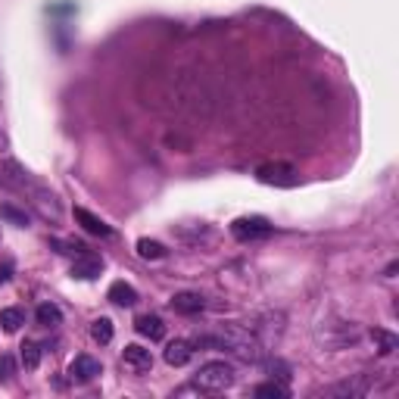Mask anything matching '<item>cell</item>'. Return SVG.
<instances>
[{"label": "cell", "mask_w": 399, "mask_h": 399, "mask_svg": "<svg viewBox=\"0 0 399 399\" xmlns=\"http://www.w3.org/2000/svg\"><path fill=\"white\" fill-rule=\"evenodd\" d=\"M231 384H234V368L228 362H206L193 375V387L200 393H225Z\"/></svg>", "instance_id": "6da1fadb"}, {"label": "cell", "mask_w": 399, "mask_h": 399, "mask_svg": "<svg viewBox=\"0 0 399 399\" xmlns=\"http://www.w3.org/2000/svg\"><path fill=\"white\" fill-rule=\"evenodd\" d=\"M231 234L237 237V241H262V237H268L271 234V225H268V218H262V216H243V218H237V222L231 225Z\"/></svg>", "instance_id": "7a4b0ae2"}, {"label": "cell", "mask_w": 399, "mask_h": 399, "mask_svg": "<svg viewBox=\"0 0 399 399\" xmlns=\"http://www.w3.org/2000/svg\"><path fill=\"white\" fill-rule=\"evenodd\" d=\"M256 178L262 184H275V188H293L296 184V168L287 163H266L256 168Z\"/></svg>", "instance_id": "3957f363"}, {"label": "cell", "mask_w": 399, "mask_h": 399, "mask_svg": "<svg viewBox=\"0 0 399 399\" xmlns=\"http://www.w3.org/2000/svg\"><path fill=\"white\" fill-rule=\"evenodd\" d=\"M100 371H103V365H100L94 355H75L69 365V375H72V380H79V384H91Z\"/></svg>", "instance_id": "277c9868"}, {"label": "cell", "mask_w": 399, "mask_h": 399, "mask_svg": "<svg viewBox=\"0 0 399 399\" xmlns=\"http://www.w3.org/2000/svg\"><path fill=\"white\" fill-rule=\"evenodd\" d=\"M100 271H103V259L91 256V253H81L72 262V278H79V281H94V278H100Z\"/></svg>", "instance_id": "5b68a950"}, {"label": "cell", "mask_w": 399, "mask_h": 399, "mask_svg": "<svg viewBox=\"0 0 399 399\" xmlns=\"http://www.w3.org/2000/svg\"><path fill=\"white\" fill-rule=\"evenodd\" d=\"M122 359H125V365H128L131 371H138V375H143V371H150V368H153V355H150V350H143L141 343L125 346Z\"/></svg>", "instance_id": "8992f818"}, {"label": "cell", "mask_w": 399, "mask_h": 399, "mask_svg": "<svg viewBox=\"0 0 399 399\" xmlns=\"http://www.w3.org/2000/svg\"><path fill=\"white\" fill-rule=\"evenodd\" d=\"M203 305H206V300L193 291H181L172 296V309L181 312V315H197V312H203Z\"/></svg>", "instance_id": "52a82bcc"}, {"label": "cell", "mask_w": 399, "mask_h": 399, "mask_svg": "<svg viewBox=\"0 0 399 399\" xmlns=\"http://www.w3.org/2000/svg\"><path fill=\"white\" fill-rule=\"evenodd\" d=\"M134 330H138L141 337H147V340H163L166 337V325H163V318L159 315H138Z\"/></svg>", "instance_id": "ba28073f"}, {"label": "cell", "mask_w": 399, "mask_h": 399, "mask_svg": "<svg viewBox=\"0 0 399 399\" xmlns=\"http://www.w3.org/2000/svg\"><path fill=\"white\" fill-rule=\"evenodd\" d=\"M75 218H79V222H81V228H84V231H88V234H97V237H113V228H109L106 222H103V218H97L94 216V212H88V209H75Z\"/></svg>", "instance_id": "9c48e42d"}, {"label": "cell", "mask_w": 399, "mask_h": 399, "mask_svg": "<svg viewBox=\"0 0 399 399\" xmlns=\"http://www.w3.org/2000/svg\"><path fill=\"white\" fill-rule=\"evenodd\" d=\"M193 355V343L191 340H172L166 346V362L172 365V368H181V365H188Z\"/></svg>", "instance_id": "30bf717a"}, {"label": "cell", "mask_w": 399, "mask_h": 399, "mask_svg": "<svg viewBox=\"0 0 399 399\" xmlns=\"http://www.w3.org/2000/svg\"><path fill=\"white\" fill-rule=\"evenodd\" d=\"M109 300H113L116 305H122V309H131L134 303H138V291H134L131 284H125V281H116V284H109Z\"/></svg>", "instance_id": "8fae6325"}, {"label": "cell", "mask_w": 399, "mask_h": 399, "mask_svg": "<svg viewBox=\"0 0 399 399\" xmlns=\"http://www.w3.org/2000/svg\"><path fill=\"white\" fill-rule=\"evenodd\" d=\"M35 318H38L41 328H56V325H63V312H59L54 303H41L38 309H35Z\"/></svg>", "instance_id": "7c38bea8"}, {"label": "cell", "mask_w": 399, "mask_h": 399, "mask_svg": "<svg viewBox=\"0 0 399 399\" xmlns=\"http://www.w3.org/2000/svg\"><path fill=\"white\" fill-rule=\"evenodd\" d=\"M371 340L378 343V353H380V355L396 353V346H399L396 334H390V330H384V328H375V330H371Z\"/></svg>", "instance_id": "4fadbf2b"}, {"label": "cell", "mask_w": 399, "mask_h": 399, "mask_svg": "<svg viewBox=\"0 0 399 399\" xmlns=\"http://www.w3.org/2000/svg\"><path fill=\"white\" fill-rule=\"evenodd\" d=\"M25 325V312L22 309H0V328L6 330V334H16Z\"/></svg>", "instance_id": "5bb4252c"}, {"label": "cell", "mask_w": 399, "mask_h": 399, "mask_svg": "<svg viewBox=\"0 0 399 399\" xmlns=\"http://www.w3.org/2000/svg\"><path fill=\"white\" fill-rule=\"evenodd\" d=\"M91 337H94V343L106 346L109 340H113V321L109 318H94L91 321Z\"/></svg>", "instance_id": "9a60e30c"}, {"label": "cell", "mask_w": 399, "mask_h": 399, "mask_svg": "<svg viewBox=\"0 0 399 399\" xmlns=\"http://www.w3.org/2000/svg\"><path fill=\"white\" fill-rule=\"evenodd\" d=\"M0 218L10 225H19V228H29V212L25 209H16L13 203H0Z\"/></svg>", "instance_id": "2e32d148"}, {"label": "cell", "mask_w": 399, "mask_h": 399, "mask_svg": "<svg viewBox=\"0 0 399 399\" xmlns=\"http://www.w3.org/2000/svg\"><path fill=\"white\" fill-rule=\"evenodd\" d=\"M138 256H141V259H163V256H166V247H163L159 241L141 237V241H138Z\"/></svg>", "instance_id": "e0dca14e"}, {"label": "cell", "mask_w": 399, "mask_h": 399, "mask_svg": "<svg viewBox=\"0 0 399 399\" xmlns=\"http://www.w3.org/2000/svg\"><path fill=\"white\" fill-rule=\"evenodd\" d=\"M19 350H22V365H25L29 371H35L38 365H41V346H38L35 340H25Z\"/></svg>", "instance_id": "ac0fdd59"}, {"label": "cell", "mask_w": 399, "mask_h": 399, "mask_svg": "<svg viewBox=\"0 0 399 399\" xmlns=\"http://www.w3.org/2000/svg\"><path fill=\"white\" fill-rule=\"evenodd\" d=\"M253 396H259V399H287V387L268 380V384H259L256 390H253Z\"/></svg>", "instance_id": "d6986e66"}, {"label": "cell", "mask_w": 399, "mask_h": 399, "mask_svg": "<svg viewBox=\"0 0 399 399\" xmlns=\"http://www.w3.org/2000/svg\"><path fill=\"white\" fill-rule=\"evenodd\" d=\"M13 375H16V359L13 355H0V380H13Z\"/></svg>", "instance_id": "ffe728a7"}, {"label": "cell", "mask_w": 399, "mask_h": 399, "mask_svg": "<svg viewBox=\"0 0 399 399\" xmlns=\"http://www.w3.org/2000/svg\"><path fill=\"white\" fill-rule=\"evenodd\" d=\"M4 150H10V138H6V131L0 128V153H4Z\"/></svg>", "instance_id": "44dd1931"}]
</instances>
